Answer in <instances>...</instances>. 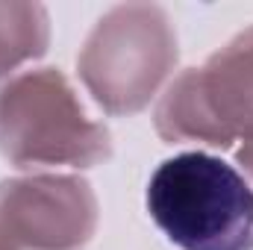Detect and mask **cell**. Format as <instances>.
Listing matches in <instances>:
<instances>
[{"mask_svg":"<svg viewBox=\"0 0 253 250\" xmlns=\"http://www.w3.org/2000/svg\"><path fill=\"white\" fill-rule=\"evenodd\" d=\"M153 126L168 144L227 150L253 144V27L233 36L200 68L174 77L153 109Z\"/></svg>","mask_w":253,"mask_h":250,"instance_id":"obj_4","label":"cell"},{"mask_svg":"<svg viewBox=\"0 0 253 250\" xmlns=\"http://www.w3.org/2000/svg\"><path fill=\"white\" fill-rule=\"evenodd\" d=\"M97 221V194L77 174L0 180V250H85Z\"/></svg>","mask_w":253,"mask_h":250,"instance_id":"obj_5","label":"cell"},{"mask_svg":"<svg viewBox=\"0 0 253 250\" xmlns=\"http://www.w3.org/2000/svg\"><path fill=\"white\" fill-rule=\"evenodd\" d=\"M50 47V15L42 3H0V80L44 56Z\"/></svg>","mask_w":253,"mask_h":250,"instance_id":"obj_6","label":"cell"},{"mask_svg":"<svg viewBox=\"0 0 253 250\" xmlns=\"http://www.w3.org/2000/svg\"><path fill=\"white\" fill-rule=\"evenodd\" d=\"M144 206L180 250H253V186L206 150H186L156 165Z\"/></svg>","mask_w":253,"mask_h":250,"instance_id":"obj_1","label":"cell"},{"mask_svg":"<svg viewBox=\"0 0 253 250\" xmlns=\"http://www.w3.org/2000/svg\"><path fill=\"white\" fill-rule=\"evenodd\" d=\"M0 156L15 168H94L112 156V132L59 68H30L0 83Z\"/></svg>","mask_w":253,"mask_h":250,"instance_id":"obj_2","label":"cell"},{"mask_svg":"<svg viewBox=\"0 0 253 250\" xmlns=\"http://www.w3.org/2000/svg\"><path fill=\"white\" fill-rule=\"evenodd\" d=\"M236 165H239V171L245 174V180L253 186V144H242V147L236 150Z\"/></svg>","mask_w":253,"mask_h":250,"instance_id":"obj_7","label":"cell"},{"mask_svg":"<svg viewBox=\"0 0 253 250\" xmlns=\"http://www.w3.org/2000/svg\"><path fill=\"white\" fill-rule=\"evenodd\" d=\"M177 59L180 42L171 15L156 3H121L88 30L77 74L106 115L126 118L162 94Z\"/></svg>","mask_w":253,"mask_h":250,"instance_id":"obj_3","label":"cell"}]
</instances>
